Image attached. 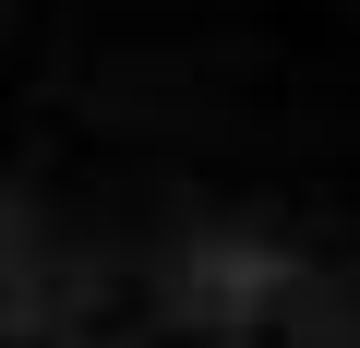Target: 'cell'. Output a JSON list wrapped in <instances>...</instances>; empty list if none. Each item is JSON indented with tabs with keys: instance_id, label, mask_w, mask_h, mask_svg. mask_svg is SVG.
Wrapping results in <instances>:
<instances>
[{
	"instance_id": "cell-1",
	"label": "cell",
	"mask_w": 360,
	"mask_h": 348,
	"mask_svg": "<svg viewBox=\"0 0 360 348\" xmlns=\"http://www.w3.org/2000/svg\"><path fill=\"white\" fill-rule=\"evenodd\" d=\"M0 348H360V0H0Z\"/></svg>"
}]
</instances>
